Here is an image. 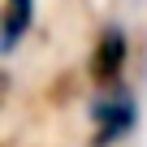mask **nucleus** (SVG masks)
<instances>
[{"instance_id": "obj_1", "label": "nucleus", "mask_w": 147, "mask_h": 147, "mask_svg": "<svg viewBox=\"0 0 147 147\" xmlns=\"http://www.w3.org/2000/svg\"><path fill=\"white\" fill-rule=\"evenodd\" d=\"M87 121H91V147H117L138 125V100L125 87H100V95L87 108Z\"/></svg>"}, {"instance_id": "obj_2", "label": "nucleus", "mask_w": 147, "mask_h": 147, "mask_svg": "<svg viewBox=\"0 0 147 147\" xmlns=\"http://www.w3.org/2000/svg\"><path fill=\"white\" fill-rule=\"evenodd\" d=\"M125 65H130V35H125V26L104 22L95 30V43H91V56H87L91 82L95 87H121Z\"/></svg>"}, {"instance_id": "obj_3", "label": "nucleus", "mask_w": 147, "mask_h": 147, "mask_svg": "<svg viewBox=\"0 0 147 147\" xmlns=\"http://www.w3.org/2000/svg\"><path fill=\"white\" fill-rule=\"evenodd\" d=\"M35 13H39L35 0H0V52L5 56L18 52V43L26 39V30L35 26Z\"/></svg>"}]
</instances>
